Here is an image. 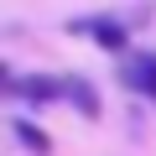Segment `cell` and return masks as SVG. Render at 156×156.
Masks as SVG:
<instances>
[{
    "instance_id": "obj_1",
    "label": "cell",
    "mask_w": 156,
    "mask_h": 156,
    "mask_svg": "<svg viewBox=\"0 0 156 156\" xmlns=\"http://www.w3.org/2000/svg\"><path fill=\"white\" fill-rule=\"evenodd\" d=\"M0 94L21 99V104H52V99H62V73H31V78H21L11 68H0Z\"/></svg>"
},
{
    "instance_id": "obj_4",
    "label": "cell",
    "mask_w": 156,
    "mask_h": 156,
    "mask_svg": "<svg viewBox=\"0 0 156 156\" xmlns=\"http://www.w3.org/2000/svg\"><path fill=\"white\" fill-rule=\"evenodd\" d=\"M62 99H68L78 115H83V120H99V115H104V104H99V89L89 83L83 73H62Z\"/></svg>"
},
{
    "instance_id": "obj_2",
    "label": "cell",
    "mask_w": 156,
    "mask_h": 156,
    "mask_svg": "<svg viewBox=\"0 0 156 156\" xmlns=\"http://www.w3.org/2000/svg\"><path fill=\"white\" fill-rule=\"evenodd\" d=\"M68 31L73 37H94L104 52H130V21H115V16H78V21H68Z\"/></svg>"
},
{
    "instance_id": "obj_5",
    "label": "cell",
    "mask_w": 156,
    "mask_h": 156,
    "mask_svg": "<svg viewBox=\"0 0 156 156\" xmlns=\"http://www.w3.org/2000/svg\"><path fill=\"white\" fill-rule=\"evenodd\" d=\"M11 135H16L31 156H52V135H47V130H37L26 115H16V120H11Z\"/></svg>"
},
{
    "instance_id": "obj_3",
    "label": "cell",
    "mask_w": 156,
    "mask_h": 156,
    "mask_svg": "<svg viewBox=\"0 0 156 156\" xmlns=\"http://www.w3.org/2000/svg\"><path fill=\"white\" fill-rule=\"evenodd\" d=\"M115 78H120V89H130L140 99H156V52H125Z\"/></svg>"
}]
</instances>
